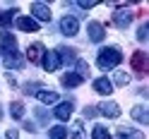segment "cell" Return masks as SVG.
<instances>
[{
    "label": "cell",
    "mask_w": 149,
    "mask_h": 139,
    "mask_svg": "<svg viewBox=\"0 0 149 139\" xmlns=\"http://www.w3.org/2000/svg\"><path fill=\"white\" fill-rule=\"evenodd\" d=\"M0 118H3V108H0Z\"/></svg>",
    "instance_id": "33"
},
{
    "label": "cell",
    "mask_w": 149,
    "mask_h": 139,
    "mask_svg": "<svg viewBox=\"0 0 149 139\" xmlns=\"http://www.w3.org/2000/svg\"><path fill=\"white\" fill-rule=\"evenodd\" d=\"M72 139H84V125H82V120L72 125Z\"/></svg>",
    "instance_id": "24"
},
{
    "label": "cell",
    "mask_w": 149,
    "mask_h": 139,
    "mask_svg": "<svg viewBox=\"0 0 149 139\" xmlns=\"http://www.w3.org/2000/svg\"><path fill=\"white\" fill-rule=\"evenodd\" d=\"M130 65H132V70L137 72V75H147V70H149V65H147V53H142V50L132 53Z\"/></svg>",
    "instance_id": "4"
},
{
    "label": "cell",
    "mask_w": 149,
    "mask_h": 139,
    "mask_svg": "<svg viewBox=\"0 0 149 139\" xmlns=\"http://www.w3.org/2000/svg\"><path fill=\"white\" fill-rule=\"evenodd\" d=\"M12 17H15V10H0V26H10L12 24Z\"/></svg>",
    "instance_id": "23"
},
{
    "label": "cell",
    "mask_w": 149,
    "mask_h": 139,
    "mask_svg": "<svg viewBox=\"0 0 149 139\" xmlns=\"http://www.w3.org/2000/svg\"><path fill=\"white\" fill-rule=\"evenodd\" d=\"M132 19H135V15L130 12V10H118V12L113 15V24L118 26V29H127Z\"/></svg>",
    "instance_id": "8"
},
{
    "label": "cell",
    "mask_w": 149,
    "mask_h": 139,
    "mask_svg": "<svg viewBox=\"0 0 149 139\" xmlns=\"http://www.w3.org/2000/svg\"><path fill=\"white\" fill-rule=\"evenodd\" d=\"M55 53H58L60 65H63V62H65V65H72L74 60H77V53H74L72 48H68V46H60V48H55Z\"/></svg>",
    "instance_id": "10"
},
{
    "label": "cell",
    "mask_w": 149,
    "mask_h": 139,
    "mask_svg": "<svg viewBox=\"0 0 149 139\" xmlns=\"http://www.w3.org/2000/svg\"><path fill=\"white\" fill-rule=\"evenodd\" d=\"M113 82L118 86H127L130 84V72H123V70H118L116 75H113Z\"/></svg>",
    "instance_id": "20"
},
{
    "label": "cell",
    "mask_w": 149,
    "mask_h": 139,
    "mask_svg": "<svg viewBox=\"0 0 149 139\" xmlns=\"http://www.w3.org/2000/svg\"><path fill=\"white\" fill-rule=\"evenodd\" d=\"M34 113H36V118H39V122H48V113H46L43 108H36Z\"/></svg>",
    "instance_id": "29"
},
{
    "label": "cell",
    "mask_w": 149,
    "mask_h": 139,
    "mask_svg": "<svg viewBox=\"0 0 149 139\" xmlns=\"http://www.w3.org/2000/svg\"><path fill=\"white\" fill-rule=\"evenodd\" d=\"M5 137H7V139H19V132H17V129H7Z\"/></svg>",
    "instance_id": "30"
},
{
    "label": "cell",
    "mask_w": 149,
    "mask_h": 139,
    "mask_svg": "<svg viewBox=\"0 0 149 139\" xmlns=\"http://www.w3.org/2000/svg\"><path fill=\"white\" fill-rule=\"evenodd\" d=\"M123 62V53H120V48H116V46H108V48H101L99 55H96V65H99V70H116L118 65Z\"/></svg>",
    "instance_id": "2"
},
{
    "label": "cell",
    "mask_w": 149,
    "mask_h": 139,
    "mask_svg": "<svg viewBox=\"0 0 149 139\" xmlns=\"http://www.w3.org/2000/svg\"><path fill=\"white\" fill-rule=\"evenodd\" d=\"M53 115L58 120H70V115H72V101H63V103H58L55 110H53Z\"/></svg>",
    "instance_id": "13"
},
{
    "label": "cell",
    "mask_w": 149,
    "mask_h": 139,
    "mask_svg": "<svg viewBox=\"0 0 149 139\" xmlns=\"http://www.w3.org/2000/svg\"><path fill=\"white\" fill-rule=\"evenodd\" d=\"M0 55H3V62L7 70H19L24 67V58L19 55V50H17V41L15 36L0 31Z\"/></svg>",
    "instance_id": "1"
},
{
    "label": "cell",
    "mask_w": 149,
    "mask_h": 139,
    "mask_svg": "<svg viewBox=\"0 0 149 139\" xmlns=\"http://www.w3.org/2000/svg\"><path fill=\"white\" fill-rule=\"evenodd\" d=\"M63 86H68V89H74V86H79L82 84V82H84V79H82L79 75H77V72H68V75H63Z\"/></svg>",
    "instance_id": "16"
},
{
    "label": "cell",
    "mask_w": 149,
    "mask_h": 139,
    "mask_svg": "<svg viewBox=\"0 0 149 139\" xmlns=\"http://www.w3.org/2000/svg\"><path fill=\"white\" fill-rule=\"evenodd\" d=\"M147 34H149V26H147V24H142V26L137 29V41H142V43H144V41L149 39Z\"/></svg>",
    "instance_id": "26"
},
{
    "label": "cell",
    "mask_w": 149,
    "mask_h": 139,
    "mask_svg": "<svg viewBox=\"0 0 149 139\" xmlns=\"http://www.w3.org/2000/svg\"><path fill=\"white\" fill-rule=\"evenodd\" d=\"M39 89H41V86L36 84V82H31V84H26V86H24V91H26L29 96H36V91H39Z\"/></svg>",
    "instance_id": "27"
},
{
    "label": "cell",
    "mask_w": 149,
    "mask_h": 139,
    "mask_svg": "<svg viewBox=\"0 0 149 139\" xmlns=\"http://www.w3.org/2000/svg\"><path fill=\"white\" fill-rule=\"evenodd\" d=\"M94 91L96 94H111V91H113V84H111V79L99 77V79H94Z\"/></svg>",
    "instance_id": "17"
},
{
    "label": "cell",
    "mask_w": 149,
    "mask_h": 139,
    "mask_svg": "<svg viewBox=\"0 0 149 139\" xmlns=\"http://www.w3.org/2000/svg\"><path fill=\"white\" fill-rule=\"evenodd\" d=\"M17 29H19V31H39V22H36V19H31V17H17Z\"/></svg>",
    "instance_id": "11"
},
{
    "label": "cell",
    "mask_w": 149,
    "mask_h": 139,
    "mask_svg": "<svg viewBox=\"0 0 149 139\" xmlns=\"http://www.w3.org/2000/svg\"><path fill=\"white\" fill-rule=\"evenodd\" d=\"M96 110H101V115H106V118H118L120 115V106L116 101H104L101 106H96Z\"/></svg>",
    "instance_id": "9"
},
{
    "label": "cell",
    "mask_w": 149,
    "mask_h": 139,
    "mask_svg": "<svg viewBox=\"0 0 149 139\" xmlns=\"http://www.w3.org/2000/svg\"><path fill=\"white\" fill-rule=\"evenodd\" d=\"M43 53H46V48H43V43H31L29 48H26V55H29V60H31V62H41V58H43Z\"/></svg>",
    "instance_id": "14"
},
{
    "label": "cell",
    "mask_w": 149,
    "mask_h": 139,
    "mask_svg": "<svg viewBox=\"0 0 149 139\" xmlns=\"http://www.w3.org/2000/svg\"><path fill=\"white\" fill-rule=\"evenodd\" d=\"M96 115H99L96 106H84V118H96Z\"/></svg>",
    "instance_id": "28"
},
{
    "label": "cell",
    "mask_w": 149,
    "mask_h": 139,
    "mask_svg": "<svg viewBox=\"0 0 149 139\" xmlns=\"http://www.w3.org/2000/svg\"><path fill=\"white\" fill-rule=\"evenodd\" d=\"M77 7H82V10H89V7H94V3H77Z\"/></svg>",
    "instance_id": "31"
},
{
    "label": "cell",
    "mask_w": 149,
    "mask_h": 139,
    "mask_svg": "<svg viewBox=\"0 0 149 139\" xmlns=\"http://www.w3.org/2000/svg\"><path fill=\"white\" fill-rule=\"evenodd\" d=\"M48 137L51 139H65V137H68V129H65L63 125H55V127L48 129Z\"/></svg>",
    "instance_id": "21"
},
{
    "label": "cell",
    "mask_w": 149,
    "mask_h": 139,
    "mask_svg": "<svg viewBox=\"0 0 149 139\" xmlns=\"http://www.w3.org/2000/svg\"><path fill=\"white\" fill-rule=\"evenodd\" d=\"M91 139H111V132L104 125H96L94 129H91Z\"/></svg>",
    "instance_id": "22"
},
{
    "label": "cell",
    "mask_w": 149,
    "mask_h": 139,
    "mask_svg": "<svg viewBox=\"0 0 149 139\" xmlns=\"http://www.w3.org/2000/svg\"><path fill=\"white\" fill-rule=\"evenodd\" d=\"M36 98H39L41 101V103H46V106H53V103H58V94H55V91H51V89H39V91H36Z\"/></svg>",
    "instance_id": "12"
},
{
    "label": "cell",
    "mask_w": 149,
    "mask_h": 139,
    "mask_svg": "<svg viewBox=\"0 0 149 139\" xmlns=\"http://www.w3.org/2000/svg\"><path fill=\"white\" fill-rule=\"evenodd\" d=\"M60 31H63L65 36H77V31H79V22H77V17H72V15L63 17V19H60Z\"/></svg>",
    "instance_id": "3"
},
{
    "label": "cell",
    "mask_w": 149,
    "mask_h": 139,
    "mask_svg": "<svg viewBox=\"0 0 149 139\" xmlns=\"http://www.w3.org/2000/svg\"><path fill=\"white\" fill-rule=\"evenodd\" d=\"M10 115L15 120H22L24 118V103H22V101H12V103H10Z\"/></svg>",
    "instance_id": "19"
},
{
    "label": "cell",
    "mask_w": 149,
    "mask_h": 139,
    "mask_svg": "<svg viewBox=\"0 0 149 139\" xmlns=\"http://www.w3.org/2000/svg\"><path fill=\"white\" fill-rule=\"evenodd\" d=\"M118 139H144V134L135 127H118Z\"/></svg>",
    "instance_id": "15"
},
{
    "label": "cell",
    "mask_w": 149,
    "mask_h": 139,
    "mask_svg": "<svg viewBox=\"0 0 149 139\" xmlns=\"http://www.w3.org/2000/svg\"><path fill=\"white\" fill-rule=\"evenodd\" d=\"M130 115H132L137 122H142V125H147V122H149V115H147V108H144V106H135Z\"/></svg>",
    "instance_id": "18"
},
{
    "label": "cell",
    "mask_w": 149,
    "mask_h": 139,
    "mask_svg": "<svg viewBox=\"0 0 149 139\" xmlns=\"http://www.w3.org/2000/svg\"><path fill=\"white\" fill-rule=\"evenodd\" d=\"M74 62H77V75H79L82 79H84V77L89 75V65H87L84 60H79V58H77V60H74Z\"/></svg>",
    "instance_id": "25"
},
{
    "label": "cell",
    "mask_w": 149,
    "mask_h": 139,
    "mask_svg": "<svg viewBox=\"0 0 149 139\" xmlns=\"http://www.w3.org/2000/svg\"><path fill=\"white\" fill-rule=\"evenodd\" d=\"M31 19L36 22H51V10L46 3H34L31 5Z\"/></svg>",
    "instance_id": "5"
},
{
    "label": "cell",
    "mask_w": 149,
    "mask_h": 139,
    "mask_svg": "<svg viewBox=\"0 0 149 139\" xmlns=\"http://www.w3.org/2000/svg\"><path fill=\"white\" fill-rule=\"evenodd\" d=\"M41 65H43V70H46V72H55V70L60 67L58 53H55V50H46V53H43V58H41Z\"/></svg>",
    "instance_id": "6"
},
{
    "label": "cell",
    "mask_w": 149,
    "mask_h": 139,
    "mask_svg": "<svg viewBox=\"0 0 149 139\" xmlns=\"http://www.w3.org/2000/svg\"><path fill=\"white\" fill-rule=\"evenodd\" d=\"M24 127L29 129V132H34V129H36V125H34V122H29V120H26V122H24Z\"/></svg>",
    "instance_id": "32"
},
{
    "label": "cell",
    "mask_w": 149,
    "mask_h": 139,
    "mask_svg": "<svg viewBox=\"0 0 149 139\" xmlns=\"http://www.w3.org/2000/svg\"><path fill=\"white\" fill-rule=\"evenodd\" d=\"M87 34H89V41L101 43V41H104V36H106V29H104V24H99V22H89Z\"/></svg>",
    "instance_id": "7"
}]
</instances>
